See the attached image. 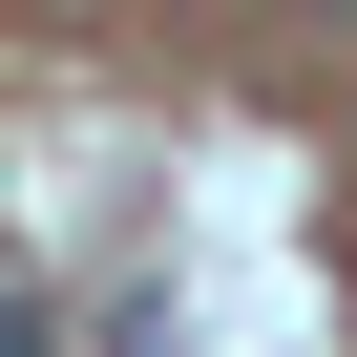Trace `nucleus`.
<instances>
[{"mask_svg":"<svg viewBox=\"0 0 357 357\" xmlns=\"http://www.w3.org/2000/svg\"><path fill=\"white\" fill-rule=\"evenodd\" d=\"M0 357H43V294H22V273H0Z\"/></svg>","mask_w":357,"mask_h":357,"instance_id":"1","label":"nucleus"}]
</instances>
